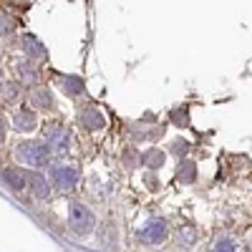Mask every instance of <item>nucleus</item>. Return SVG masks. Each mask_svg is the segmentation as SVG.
Returning a JSON list of instances; mask_svg holds the SVG:
<instances>
[{
	"instance_id": "f257e3e1",
	"label": "nucleus",
	"mask_w": 252,
	"mask_h": 252,
	"mask_svg": "<svg viewBox=\"0 0 252 252\" xmlns=\"http://www.w3.org/2000/svg\"><path fill=\"white\" fill-rule=\"evenodd\" d=\"M13 157L26 164V166H33V169H38V166H46L48 164V157H51V149L43 144V141H20L15 149H13Z\"/></svg>"
},
{
	"instance_id": "f03ea898",
	"label": "nucleus",
	"mask_w": 252,
	"mask_h": 252,
	"mask_svg": "<svg viewBox=\"0 0 252 252\" xmlns=\"http://www.w3.org/2000/svg\"><path fill=\"white\" fill-rule=\"evenodd\" d=\"M46 144H48V149L58 157H66L71 152V131L66 129L63 124H56L51 121L46 126Z\"/></svg>"
},
{
	"instance_id": "7ed1b4c3",
	"label": "nucleus",
	"mask_w": 252,
	"mask_h": 252,
	"mask_svg": "<svg viewBox=\"0 0 252 252\" xmlns=\"http://www.w3.org/2000/svg\"><path fill=\"white\" fill-rule=\"evenodd\" d=\"M68 222L73 227V232L76 235H89L91 229H94V212L86 207V204H81V202H73L71 204V212H68Z\"/></svg>"
},
{
	"instance_id": "20e7f679",
	"label": "nucleus",
	"mask_w": 252,
	"mask_h": 252,
	"mask_svg": "<svg viewBox=\"0 0 252 252\" xmlns=\"http://www.w3.org/2000/svg\"><path fill=\"white\" fill-rule=\"evenodd\" d=\"M51 182L58 192H71L78 184V169L68 164H53L51 166Z\"/></svg>"
},
{
	"instance_id": "39448f33",
	"label": "nucleus",
	"mask_w": 252,
	"mask_h": 252,
	"mask_svg": "<svg viewBox=\"0 0 252 252\" xmlns=\"http://www.w3.org/2000/svg\"><path fill=\"white\" fill-rule=\"evenodd\" d=\"M136 237H139V242H144V245H159V242H164L166 240V222L164 220H149V222H144L141 227H139V232H136Z\"/></svg>"
},
{
	"instance_id": "423d86ee",
	"label": "nucleus",
	"mask_w": 252,
	"mask_h": 252,
	"mask_svg": "<svg viewBox=\"0 0 252 252\" xmlns=\"http://www.w3.org/2000/svg\"><path fill=\"white\" fill-rule=\"evenodd\" d=\"M20 48H23V53H26L28 61H33V63L46 58V48H43V43H40L35 35H31V33L20 38Z\"/></svg>"
},
{
	"instance_id": "0eeeda50",
	"label": "nucleus",
	"mask_w": 252,
	"mask_h": 252,
	"mask_svg": "<svg viewBox=\"0 0 252 252\" xmlns=\"http://www.w3.org/2000/svg\"><path fill=\"white\" fill-rule=\"evenodd\" d=\"M26 174H28V192H31L35 199H48L51 187H48L46 177H43V174H38L35 169H33V172H26Z\"/></svg>"
},
{
	"instance_id": "6e6552de",
	"label": "nucleus",
	"mask_w": 252,
	"mask_h": 252,
	"mask_svg": "<svg viewBox=\"0 0 252 252\" xmlns=\"http://www.w3.org/2000/svg\"><path fill=\"white\" fill-rule=\"evenodd\" d=\"M78 121L86 126L89 131H96V129H103V124H106V119H103V114L96 109V106H86V109H81L78 114Z\"/></svg>"
},
{
	"instance_id": "1a4fd4ad",
	"label": "nucleus",
	"mask_w": 252,
	"mask_h": 252,
	"mask_svg": "<svg viewBox=\"0 0 252 252\" xmlns=\"http://www.w3.org/2000/svg\"><path fill=\"white\" fill-rule=\"evenodd\" d=\"M35 124H38V119H35V111H31V109H20L13 116V126L18 131H33Z\"/></svg>"
},
{
	"instance_id": "9d476101",
	"label": "nucleus",
	"mask_w": 252,
	"mask_h": 252,
	"mask_svg": "<svg viewBox=\"0 0 252 252\" xmlns=\"http://www.w3.org/2000/svg\"><path fill=\"white\" fill-rule=\"evenodd\" d=\"M3 177H5V182L15 189V192H26V189H28V174L26 172H20V169H5Z\"/></svg>"
},
{
	"instance_id": "9b49d317",
	"label": "nucleus",
	"mask_w": 252,
	"mask_h": 252,
	"mask_svg": "<svg viewBox=\"0 0 252 252\" xmlns=\"http://www.w3.org/2000/svg\"><path fill=\"white\" fill-rule=\"evenodd\" d=\"M15 73L20 76V81H23V83H35V81H38V68H35L33 61H20V63H15Z\"/></svg>"
},
{
	"instance_id": "f8f14e48",
	"label": "nucleus",
	"mask_w": 252,
	"mask_h": 252,
	"mask_svg": "<svg viewBox=\"0 0 252 252\" xmlns=\"http://www.w3.org/2000/svg\"><path fill=\"white\" fill-rule=\"evenodd\" d=\"M31 101H33V106H35V109H51V106H53L51 91L43 89V86H38V89L31 91Z\"/></svg>"
},
{
	"instance_id": "ddd939ff",
	"label": "nucleus",
	"mask_w": 252,
	"mask_h": 252,
	"mask_svg": "<svg viewBox=\"0 0 252 252\" xmlns=\"http://www.w3.org/2000/svg\"><path fill=\"white\" fill-rule=\"evenodd\" d=\"M0 94H3V98H5L8 103L20 101V83H15V81H5V83H0Z\"/></svg>"
},
{
	"instance_id": "4468645a",
	"label": "nucleus",
	"mask_w": 252,
	"mask_h": 252,
	"mask_svg": "<svg viewBox=\"0 0 252 252\" xmlns=\"http://www.w3.org/2000/svg\"><path fill=\"white\" fill-rule=\"evenodd\" d=\"M177 174H179V179H182V182H192V179L197 177V166H194V161L182 159V161H179V166H177Z\"/></svg>"
},
{
	"instance_id": "2eb2a0df",
	"label": "nucleus",
	"mask_w": 252,
	"mask_h": 252,
	"mask_svg": "<svg viewBox=\"0 0 252 252\" xmlns=\"http://www.w3.org/2000/svg\"><path fill=\"white\" fill-rule=\"evenodd\" d=\"M212 252H240V247L232 237H220V240H215Z\"/></svg>"
},
{
	"instance_id": "dca6fc26",
	"label": "nucleus",
	"mask_w": 252,
	"mask_h": 252,
	"mask_svg": "<svg viewBox=\"0 0 252 252\" xmlns=\"http://www.w3.org/2000/svg\"><path fill=\"white\" fill-rule=\"evenodd\" d=\"M63 89H66L68 96H76V94L83 91V83H81V78H76V76H66V78H63Z\"/></svg>"
},
{
	"instance_id": "f3484780",
	"label": "nucleus",
	"mask_w": 252,
	"mask_h": 252,
	"mask_svg": "<svg viewBox=\"0 0 252 252\" xmlns=\"http://www.w3.org/2000/svg\"><path fill=\"white\" fill-rule=\"evenodd\" d=\"M182 242L189 247V245H194L197 240H199V232H197V227H182Z\"/></svg>"
},
{
	"instance_id": "a211bd4d",
	"label": "nucleus",
	"mask_w": 252,
	"mask_h": 252,
	"mask_svg": "<svg viewBox=\"0 0 252 252\" xmlns=\"http://www.w3.org/2000/svg\"><path fill=\"white\" fill-rule=\"evenodd\" d=\"M149 166H161V161H164V154L159 152V149H152L149 154H146V159H144Z\"/></svg>"
},
{
	"instance_id": "6ab92c4d",
	"label": "nucleus",
	"mask_w": 252,
	"mask_h": 252,
	"mask_svg": "<svg viewBox=\"0 0 252 252\" xmlns=\"http://www.w3.org/2000/svg\"><path fill=\"white\" fill-rule=\"evenodd\" d=\"M10 31H13V23H10L3 13H0V35H8Z\"/></svg>"
},
{
	"instance_id": "aec40b11",
	"label": "nucleus",
	"mask_w": 252,
	"mask_h": 252,
	"mask_svg": "<svg viewBox=\"0 0 252 252\" xmlns=\"http://www.w3.org/2000/svg\"><path fill=\"white\" fill-rule=\"evenodd\" d=\"M172 149H174V154H177V152H179V154H184V152H187V144H184V141H179V144H174V146H172Z\"/></svg>"
},
{
	"instance_id": "412c9836",
	"label": "nucleus",
	"mask_w": 252,
	"mask_h": 252,
	"mask_svg": "<svg viewBox=\"0 0 252 252\" xmlns=\"http://www.w3.org/2000/svg\"><path fill=\"white\" fill-rule=\"evenodd\" d=\"M5 139V124H3V119H0V141Z\"/></svg>"
}]
</instances>
